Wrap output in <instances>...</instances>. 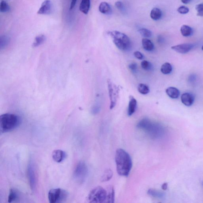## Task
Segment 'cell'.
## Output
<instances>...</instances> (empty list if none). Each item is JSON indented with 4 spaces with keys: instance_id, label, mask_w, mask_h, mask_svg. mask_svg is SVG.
<instances>
[{
    "instance_id": "6da1fadb",
    "label": "cell",
    "mask_w": 203,
    "mask_h": 203,
    "mask_svg": "<svg viewBox=\"0 0 203 203\" xmlns=\"http://www.w3.org/2000/svg\"><path fill=\"white\" fill-rule=\"evenodd\" d=\"M115 161L117 173L122 176H128L132 167V161L130 155L124 150L116 151Z\"/></svg>"
},
{
    "instance_id": "7a4b0ae2",
    "label": "cell",
    "mask_w": 203,
    "mask_h": 203,
    "mask_svg": "<svg viewBox=\"0 0 203 203\" xmlns=\"http://www.w3.org/2000/svg\"><path fill=\"white\" fill-rule=\"evenodd\" d=\"M138 129L144 132L150 137L156 139L163 135L164 129L158 123L152 122L148 119H144L139 122L137 125Z\"/></svg>"
},
{
    "instance_id": "3957f363",
    "label": "cell",
    "mask_w": 203,
    "mask_h": 203,
    "mask_svg": "<svg viewBox=\"0 0 203 203\" xmlns=\"http://www.w3.org/2000/svg\"><path fill=\"white\" fill-rule=\"evenodd\" d=\"M21 122L20 117L12 114H3L0 116V127L2 133L9 132L15 130Z\"/></svg>"
},
{
    "instance_id": "277c9868",
    "label": "cell",
    "mask_w": 203,
    "mask_h": 203,
    "mask_svg": "<svg viewBox=\"0 0 203 203\" xmlns=\"http://www.w3.org/2000/svg\"><path fill=\"white\" fill-rule=\"evenodd\" d=\"M108 34L119 49L126 51L130 48L131 44L130 39L125 34L117 31H109L108 32Z\"/></svg>"
},
{
    "instance_id": "5b68a950",
    "label": "cell",
    "mask_w": 203,
    "mask_h": 203,
    "mask_svg": "<svg viewBox=\"0 0 203 203\" xmlns=\"http://www.w3.org/2000/svg\"><path fill=\"white\" fill-rule=\"evenodd\" d=\"M107 196V193L106 190L101 186H98L90 192L88 200L90 203H103L106 201Z\"/></svg>"
},
{
    "instance_id": "8992f818",
    "label": "cell",
    "mask_w": 203,
    "mask_h": 203,
    "mask_svg": "<svg viewBox=\"0 0 203 203\" xmlns=\"http://www.w3.org/2000/svg\"><path fill=\"white\" fill-rule=\"evenodd\" d=\"M68 196V192L66 190L60 188H53L48 192V200L51 203H62L67 199Z\"/></svg>"
},
{
    "instance_id": "52a82bcc",
    "label": "cell",
    "mask_w": 203,
    "mask_h": 203,
    "mask_svg": "<svg viewBox=\"0 0 203 203\" xmlns=\"http://www.w3.org/2000/svg\"><path fill=\"white\" fill-rule=\"evenodd\" d=\"M88 170L86 163L83 161H80L77 164L73 173V177L75 180L82 183L85 181L87 177Z\"/></svg>"
},
{
    "instance_id": "ba28073f",
    "label": "cell",
    "mask_w": 203,
    "mask_h": 203,
    "mask_svg": "<svg viewBox=\"0 0 203 203\" xmlns=\"http://www.w3.org/2000/svg\"><path fill=\"white\" fill-rule=\"evenodd\" d=\"M27 174L31 188L34 191L36 187L37 177L35 167L32 162H29L28 165Z\"/></svg>"
},
{
    "instance_id": "9c48e42d",
    "label": "cell",
    "mask_w": 203,
    "mask_h": 203,
    "mask_svg": "<svg viewBox=\"0 0 203 203\" xmlns=\"http://www.w3.org/2000/svg\"><path fill=\"white\" fill-rule=\"evenodd\" d=\"M108 83L109 97H110V99L111 100L110 108L112 109L116 105L118 92H117V90L116 88V86L114 85H112V83L110 80L108 81Z\"/></svg>"
},
{
    "instance_id": "30bf717a",
    "label": "cell",
    "mask_w": 203,
    "mask_h": 203,
    "mask_svg": "<svg viewBox=\"0 0 203 203\" xmlns=\"http://www.w3.org/2000/svg\"><path fill=\"white\" fill-rule=\"evenodd\" d=\"M53 10V4L50 0H45L41 4L37 14L41 15H48L51 13Z\"/></svg>"
},
{
    "instance_id": "8fae6325",
    "label": "cell",
    "mask_w": 203,
    "mask_h": 203,
    "mask_svg": "<svg viewBox=\"0 0 203 203\" xmlns=\"http://www.w3.org/2000/svg\"><path fill=\"white\" fill-rule=\"evenodd\" d=\"M193 47V45L191 44L185 43L173 46L171 48L177 53L180 54H186L189 52Z\"/></svg>"
},
{
    "instance_id": "7c38bea8",
    "label": "cell",
    "mask_w": 203,
    "mask_h": 203,
    "mask_svg": "<svg viewBox=\"0 0 203 203\" xmlns=\"http://www.w3.org/2000/svg\"><path fill=\"white\" fill-rule=\"evenodd\" d=\"M52 158L55 162L60 163L63 161L67 157L66 152L61 150H56L52 154Z\"/></svg>"
},
{
    "instance_id": "4fadbf2b",
    "label": "cell",
    "mask_w": 203,
    "mask_h": 203,
    "mask_svg": "<svg viewBox=\"0 0 203 203\" xmlns=\"http://www.w3.org/2000/svg\"><path fill=\"white\" fill-rule=\"evenodd\" d=\"M194 97L191 93L186 92L181 95L182 103L186 106H192L194 102Z\"/></svg>"
},
{
    "instance_id": "5bb4252c",
    "label": "cell",
    "mask_w": 203,
    "mask_h": 203,
    "mask_svg": "<svg viewBox=\"0 0 203 203\" xmlns=\"http://www.w3.org/2000/svg\"><path fill=\"white\" fill-rule=\"evenodd\" d=\"M137 102L133 96L129 97V102L128 106V114L129 116H131L135 113L136 110Z\"/></svg>"
},
{
    "instance_id": "9a60e30c",
    "label": "cell",
    "mask_w": 203,
    "mask_h": 203,
    "mask_svg": "<svg viewBox=\"0 0 203 203\" xmlns=\"http://www.w3.org/2000/svg\"><path fill=\"white\" fill-rule=\"evenodd\" d=\"M166 91L167 95L173 99H176L180 96V91L175 87H168L166 89Z\"/></svg>"
},
{
    "instance_id": "2e32d148",
    "label": "cell",
    "mask_w": 203,
    "mask_h": 203,
    "mask_svg": "<svg viewBox=\"0 0 203 203\" xmlns=\"http://www.w3.org/2000/svg\"><path fill=\"white\" fill-rule=\"evenodd\" d=\"M20 198V193L17 190L14 188L10 189L8 196V202L12 203L18 200Z\"/></svg>"
},
{
    "instance_id": "e0dca14e",
    "label": "cell",
    "mask_w": 203,
    "mask_h": 203,
    "mask_svg": "<svg viewBox=\"0 0 203 203\" xmlns=\"http://www.w3.org/2000/svg\"><path fill=\"white\" fill-rule=\"evenodd\" d=\"M91 6L90 0H82L79 6V10L83 13L87 15Z\"/></svg>"
},
{
    "instance_id": "ac0fdd59",
    "label": "cell",
    "mask_w": 203,
    "mask_h": 203,
    "mask_svg": "<svg viewBox=\"0 0 203 203\" xmlns=\"http://www.w3.org/2000/svg\"><path fill=\"white\" fill-rule=\"evenodd\" d=\"M99 10L102 14L105 15L110 14L111 12V9L108 3L105 2L100 3L99 6Z\"/></svg>"
},
{
    "instance_id": "d6986e66",
    "label": "cell",
    "mask_w": 203,
    "mask_h": 203,
    "mask_svg": "<svg viewBox=\"0 0 203 203\" xmlns=\"http://www.w3.org/2000/svg\"><path fill=\"white\" fill-rule=\"evenodd\" d=\"M162 15V12L160 9L154 8L151 11L150 16L152 19L154 21H158L161 18Z\"/></svg>"
},
{
    "instance_id": "ffe728a7",
    "label": "cell",
    "mask_w": 203,
    "mask_h": 203,
    "mask_svg": "<svg viewBox=\"0 0 203 203\" xmlns=\"http://www.w3.org/2000/svg\"><path fill=\"white\" fill-rule=\"evenodd\" d=\"M142 47L145 50L151 51L154 49V44L150 40L147 38H143L142 40Z\"/></svg>"
},
{
    "instance_id": "44dd1931",
    "label": "cell",
    "mask_w": 203,
    "mask_h": 203,
    "mask_svg": "<svg viewBox=\"0 0 203 203\" xmlns=\"http://www.w3.org/2000/svg\"><path fill=\"white\" fill-rule=\"evenodd\" d=\"M180 32L182 36L187 37L193 34V29L188 26L183 25L180 28Z\"/></svg>"
},
{
    "instance_id": "7402d4cb",
    "label": "cell",
    "mask_w": 203,
    "mask_h": 203,
    "mask_svg": "<svg viewBox=\"0 0 203 203\" xmlns=\"http://www.w3.org/2000/svg\"><path fill=\"white\" fill-rule=\"evenodd\" d=\"M148 193L151 196L158 198H162L164 196L163 192L153 188H150L148 190Z\"/></svg>"
},
{
    "instance_id": "603a6c76",
    "label": "cell",
    "mask_w": 203,
    "mask_h": 203,
    "mask_svg": "<svg viewBox=\"0 0 203 203\" xmlns=\"http://www.w3.org/2000/svg\"><path fill=\"white\" fill-rule=\"evenodd\" d=\"M10 38L9 37L3 35L0 38V48L1 50L4 49L9 44Z\"/></svg>"
},
{
    "instance_id": "cb8c5ba5",
    "label": "cell",
    "mask_w": 203,
    "mask_h": 203,
    "mask_svg": "<svg viewBox=\"0 0 203 203\" xmlns=\"http://www.w3.org/2000/svg\"><path fill=\"white\" fill-rule=\"evenodd\" d=\"M172 67L171 65L168 62H166L162 65L161 67V71L164 74H169L171 72Z\"/></svg>"
},
{
    "instance_id": "d4e9b609",
    "label": "cell",
    "mask_w": 203,
    "mask_h": 203,
    "mask_svg": "<svg viewBox=\"0 0 203 203\" xmlns=\"http://www.w3.org/2000/svg\"><path fill=\"white\" fill-rule=\"evenodd\" d=\"M115 192L114 187H109L108 192L107 196L106 202L108 203H114V201Z\"/></svg>"
},
{
    "instance_id": "484cf974",
    "label": "cell",
    "mask_w": 203,
    "mask_h": 203,
    "mask_svg": "<svg viewBox=\"0 0 203 203\" xmlns=\"http://www.w3.org/2000/svg\"><path fill=\"white\" fill-rule=\"evenodd\" d=\"M113 175V173L112 171L110 169H107L105 171L103 174V176L102 177L101 181L102 182H106L110 180V179L112 178Z\"/></svg>"
},
{
    "instance_id": "4316f807",
    "label": "cell",
    "mask_w": 203,
    "mask_h": 203,
    "mask_svg": "<svg viewBox=\"0 0 203 203\" xmlns=\"http://www.w3.org/2000/svg\"><path fill=\"white\" fill-rule=\"evenodd\" d=\"M46 40V37L44 35H40L35 37V41L33 43L34 47H37L43 43Z\"/></svg>"
},
{
    "instance_id": "83f0119b",
    "label": "cell",
    "mask_w": 203,
    "mask_h": 203,
    "mask_svg": "<svg viewBox=\"0 0 203 203\" xmlns=\"http://www.w3.org/2000/svg\"><path fill=\"white\" fill-rule=\"evenodd\" d=\"M138 90L140 93L142 95H147L150 92L148 86L146 84H140L138 86Z\"/></svg>"
},
{
    "instance_id": "f1b7e54d",
    "label": "cell",
    "mask_w": 203,
    "mask_h": 203,
    "mask_svg": "<svg viewBox=\"0 0 203 203\" xmlns=\"http://www.w3.org/2000/svg\"><path fill=\"white\" fill-rule=\"evenodd\" d=\"M10 8L8 3L3 0L0 3V11L3 13H7L10 11Z\"/></svg>"
},
{
    "instance_id": "f546056e",
    "label": "cell",
    "mask_w": 203,
    "mask_h": 203,
    "mask_svg": "<svg viewBox=\"0 0 203 203\" xmlns=\"http://www.w3.org/2000/svg\"><path fill=\"white\" fill-rule=\"evenodd\" d=\"M139 32L140 34L144 37H150L152 35V32L146 28H141L139 29Z\"/></svg>"
},
{
    "instance_id": "4dcf8cb0",
    "label": "cell",
    "mask_w": 203,
    "mask_h": 203,
    "mask_svg": "<svg viewBox=\"0 0 203 203\" xmlns=\"http://www.w3.org/2000/svg\"><path fill=\"white\" fill-rule=\"evenodd\" d=\"M141 66L144 70L147 71L150 70L152 68V65L149 62L143 60L141 63Z\"/></svg>"
},
{
    "instance_id": "1f68e13d",
    "label": "cell",
    "mask_w": 203,
    "mask_h": 203,
    "mask_svg": "<svg viewBox=\"0 0 203 203\" xmlns=\"http://www.w3.org/2000/svg\"><path fill=\"white\" fill-rule=\"evenodd\" d=\"M196 10L197 12V16H203V3L197 4L196 7Z\"/></svg>"
},
{
    "instance_id": "d6a6232c",
    "label": "cell",
    "mask_w": 203,
    "mask_h": 203,
    "mask_svg": "<svg viewBox=\"0 0 203 203\" xmlns=\"http://www.w3.org/2000/svg\"><path fill=\"white\" fill-rule=\"evenodd\" d=\"M177 10L179 13L184 15V14L188 13L189 11V9L187 7L182 6L179 7Z\"/></svg>"
},
{
    "instance_id": "836d02e7",
    "label": "cell",
    "mask_w": 203,
    "mask_h": 203,
    "mask_svg": "<svg viewBox=\"0 0 203 203\" xmlns=\"http://www.w3.org/2000/svg\"><path fill=\"white\" fill-rule=\"evenodd\" d=\"M134 55L136 59H139V60H142L143 59V54L141 52L138 51L134 52Z\"/></svg>"
},
{
    "instance_id": "e575fe53",
    "label": "cell",
    "mask_w": 203,
    "mask_h": 203,
    "mask_svg": "<svg viewBox=\"0 0 203 203\" xmlns=\"http://www.w3.org/2000/svg\"><path fill=\"white\" fill-rule=\"evenodd\" d=\"M129 67L130 70L132 72H136L137 70V65L135 63L130 64L129 65Z\"/></svg>"
},
{
    "instance_id": "d590c367",
    "label": "cell",
    "mask_w": 203,
    "mask_h": 203,
    "mask_svg": "<svg viewBox=\"0 0 203 203\" xmlns=\"http://www.w3.org/2000/svg\"><path fill=\"white\" fill-rule=\"evenodd\" d=\"M115 6L118 10H122L123 8V3L121 1H117L115 3Z\"/></svg>"
},
{
    "instance_id": "8d00e7d4",
    "label": "cell",
    "mask_w": 203,
    "mask_h": 203,
    "mask_svg": "<svg viewBox=\"0 0 203 203\" xmlns=\"http://www.w3.org/2000/svg\"><path fill=\"white\" fill-rule=\"evenodd\" d=\"M77 0H72L71 1L70 6V10H72L75 7L76 3Z\"/></svg>"
},
{
    "instance_id": "74e56055",
    "label": "cell",
    "mask_w": 203,
    "mask_h": 203,
    "mask_svg": "<svg viewBox=\"0 0 203 203\" xmlns=\"http://www.w3.org/2000/svg\"><path fill=\"white\" fill-rule=\"evenodd\" d=\"M167 187H168V184L167 182H165L163 184L162 186H161V188L164 191H166L167 189Z\"/></svg>"
},
{
    "instance_id": "f35d334b",
    "label": "cell",
    "mask_w": 203,
    "mask_h": 203,
    "mask_svg": "<svg viewBox=\"0 0 203 203\" xmlns=\"http://www.w3.org/2000/svg\"><path fill=\"white\" fill-rule=\"evenodd\" d=\"M181 2H182L183 3L185 4H188L191 1V0H181Z\"/></svg>"
},
{
    "instance_id": "ab89813d",
    "label": "cell",
    "mask_w": 203,
    "mask_h": 203,
    "mask_svg": "<svg viewBox=\"0 0 203 203\" xmlns=\"http://www.w3.org/2000/svg\"><path fill=\"white\" fill-rule=\"evenodd\" d=\"M202 50H203V45L202 46Z\"/></svg>"
}]
</instances>
